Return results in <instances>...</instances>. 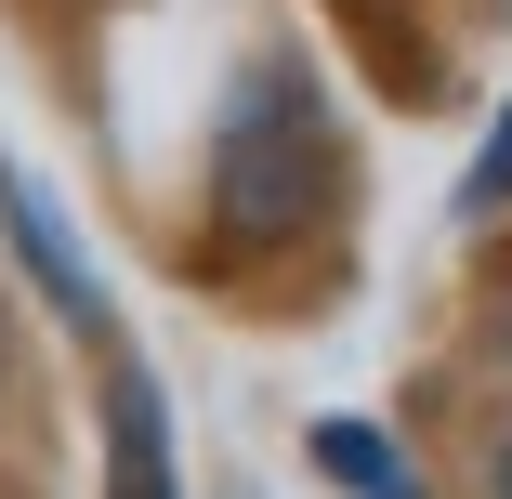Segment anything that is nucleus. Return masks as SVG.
<instances>
[{
    "instance_id": "nucleus-1",
    "label": "nucleus",
    "mask_w": 512,
    "mask_h": 499,
    "mask_svg": "<svg viewBox=\"0 0 512 499\" xmlns=\"http://www.w3.org/2000/svg\"><path fill=\"white\" fill-rule=\"evenodd\" d=\"M329 184H342V145H329L316 79H302V66H263V92H250L237 132H224V171H211L224 237H302V224L329 211Z\"/></svg>"
},
{
    "instance_id": "nucleus-2",
    "label": "nucleus",
    "mask_w": 512,
    "mask_h": 499,
    "mask_svg": "<svg viewBox=\"0 0 512 499\" xmlns=\"http://www.w3.org/2000/svg\"><path fill=\"white\" fill-rule=\"evenodd\" d=\"M0 224H14V250H27V276L66 303V329H106V276L79 263V224L53 211V197L27 184V171H0Z\"/></svg>"
},
{
    "instance_id": "nucleus-3",
    "label": "nucleus",
    "mask_w": 512,
    "mask_h": 499,
    "mask_svg": "<svg viewBox=\"0 0 512 499\" xmlns=\"http://www.w3.org/2000/svg\"><path fill=\"white\" fill-rule=\"evenodd\" d=\"M106 499H184L171 473V408L145 368H106Z\"/></svg>"
},
{
    "instance_id": "nucleus-4",
    "label": "nucleus",
    "mask_w": 512,
    "mask_h": 499,
    "mask_svg": "<svg viewBox=\"0 0 512 499\" xmlns=\"http://www.w3.org/2000/svg\"><path fill=\"white\" fill-rule=\"evenodd\" d=\"M316 460H329L342 499H421V473H407V447L381 421H316Z\"/></svg>"
},
{
    "instance_id": "nucleus-5",
    "label": "nucleus",
    "mask_w": 512,
    "mask_h": 499,
    "mask_svg": "<svg viewBox=\"0 0 512 499\" xmlns=\"http://www.w3.org/2000/svg\"><path fill=\"white\" fill-rule=\"evenodd\" d=\"M499 197H512V106H499V145H486V171L460 184V211H499Z\"/></svg>"
},
{
    "instance_id": "nucleus-6",
    "label": "nucleus",
    "mask_w": 512,
    "mask_h": 499,
    "mask_svg": "<svg viewBox=\"0 0 512 499\" xmlns=\"http://www.w3.org/2000/svg\"><path fill=\"white\" fill-rule=\"evenodd\" d=\"M499 499H512V447H499Z\"/></svg>"
}]
</instances>
